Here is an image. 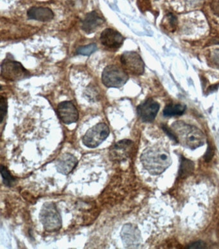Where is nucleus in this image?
<instances>
[{
  "label": "nucleus",
  "mask_w": 219,
  "mask_h": 249,
  "mask_svg": "<svg viewBox=\"0 0 219 249\" xmlns=\"http://www.w3.org/2000/svg\"><path fill=\"white\" fill-rule=\"evenodd\" d=\"M141 161L144 168L153 175L164 173L172 163L169 152L161 145L148 147L141 156Z\"/></svg>",
  "instance_id": "nucleus-1"
},
{
  "label": "nucleus",
  "mask_w": 219,
  "mask_h": 249,
  "mask_svg": "<svg viewBox=\"0 0 219 249\" xmlns=\"http://www.w3.org/2000/svg\"><path fill=\"white\" fill-rule=\"evenodd\" d=\"M172 130L176 141L186 148L196 149L205 143L203 132L194 125L178 121L172 125Z\"/></svg>",
  "instance_id": "nucleus-2"
},
{
  "label": "nucleus",
  "mask_w": 219,
  "mask_h": 249,
  "mask_svg": "<svg viewBox=\"0 0 219 249\" xmlns=\"http://www.w3.org/2000/svg\"><path fill=\"white\" fill-rule=\"evenodd\" d=\"M40 218L46 231H58L62 228L61 216L53 202L44 204L40 210Z\"/></svg>",
  "instance_id": "nucleus-3"
},
{
  "label": "nucleus",
  "mask_w": 219,
  "mask_h": 249,
  "mask_svg": "<svg viewBox=\"0 0 219 249\" xmlns=\"http://www.w3.org/2000/svg\"><path fill=\"white\" fill-rule=\"evenodd\" d=\"M128 80L127 72L116 65L107 66L102 72V83L107 88H121L126 84Z\"/></svg>",
  "instance_id": "nucleus-4"
},
{
  "label": "nucleus",
  "mask_w": 219,
  "mask_h": 249,
  "mask_svg": "<svg viewBox=\"0 0 219 249\" xmlns=\"http://www.w3.org/2000/svg\"><path fill=\"white\" fill-rule=\"evenodd\" d=\"M109 135L108 125L99 123L88 129L82 138V142L90 148H96L106 140Z\"/></svg>",
  "instance_id": "nucleus-5"
},
{
  "label": "nucleus",
  "mask_w": 219,
  "mask_h": 249,
  "mask_svg": "<svg viewBox=\"0 0 219 249\" xmlns=\"http://www.w3.org/2000/svg\"><path fill=\"white\" fill-rule=\"evenodd\" d=\"M1 75L6 80L18 81L28 78L30 73L20 62L6 58L1 65Z\"/></svg>",
  "instance_id": "nucleus-6"
},
{
  "label": "nucleus",
  "mask_w": 219,
  "mask_h": 249,
  "mask_svg": "<svg viewBox=\"0 0 219 249\" xmlns=\"http://www.w3.org/2000/svg\"><path fill=\"white\" fill-rule=\"evenodd\" d=\"M120 60L123 70L129 73L139 76L143 74L145 71V64L140 55L137 53L125 52L121 54Z\"/></svg>",
  "instance_id": "nucleus-7"
},
{
  "label": "nucleus",
  "mask_w": 219,
  "mask_h": 249,
  "mask_svg": "<svg viewBox=\"0 0 219 249\" xmlns=\"http://www.w3.org/2000/svg\"><path fill=\"white\" fill-rule=\"evenodd\" d=\"M133 149V142L127 139L122 140L115 143L109 149V159L114 162L126 160L131 155Z\"/></svg>",
  "instance_id": "nucleus-8"
},
{
  "label": "nucleus",
  "mask_w": 219,
  "mask_h": 249,
  "mask_svg": "<svg viewBox=\"0 0 219 249\" xmlns=\"http://www.w3.org/2000/svg\"><path fill=\"white\" fill-rule=\"evenodd\" d=\"M159 108V103L153 99H148L138 107V115L143 122L151 123L157 116Z\"/></svg>",
  "instance_id": "nucleus-9"
},
{
  "label": "nucleus",
  "mask_w": 219,
  "mask_h": 249,
  "mask_svg": "<svg viewBox=\"0 0 219 249\" xmlns=\"http://www.w3.org/2000/svg\"><path fill=\"white\" fill-rule=\"evenodd\" d=\"M57 112L59 117L64 124H70L78 121V109L71 101H64L59 104Z\"/></svg>",
  "instance_id": "nucleus-10"
},
{
  "label": "nucleus",
  "mask_w": 219,
  "mask_h": 249,
  "mask_svg": "<svg viewBox=\"0 0 219 249\" xmlns=\"http://www.w3.org/2000/svg\"><path fill=\"white\" fill-rule=\"evenodd\" d=\"M124 38L119 32L111 28L103 30L100 35V41L102 45L109 49H118L123 44Z\"/></svg>",
  "instance_id": "nucleus-11"
},
{
  "label": "nucleus",
  "mask_w": 219,
  "mask_h": 249,
  "mask_svg": "<svg viewBox=\"0 0 219 249\" xmlns=\"http://www.w3.org/2000/svg\"><path fill=\"white\" fill-rule=\"evenodd\" d=\"M123 243L127 248H135L140 242V234L139 230L133 225L125 224L121 231Z\"/></svg>",
  "instance_id": "nucleus-12"
},
{
  "label": "nucleus",
  "mask_w": 219,
  "mask_h": 249,
  "mask_svg": "<svg viewBox=\"0 0 219 249\" xmlns=\"http://www.w3.org/2000/svg\"><path fill=\"white\" fill-rule=\"evenodd\" d=\"M77 158L70 153H64L56 161L57 171L64 175H68L78 165Z\"/></svg>",
  "instance_id": "nucleus-13"
},
{
  "label": "nucleus",
  "mask_w": 219,
  "mask_h": 249,
  "mask_svg": "<svg viewBox=\"0 0 219 249\" xmlns=\"http://www.w3.org/2000/svg\"><path fill=\"white\" fill-rule=\"evenodd\" d=\"M104 23L102 16L99 15L96 11L88 13L82 21V29L86 34L95 33Z\"/></svg>",
  "instance_id": "nucleus-14"
},
{
  "label": "nucleus",
  "mask_w": 219,
  "mask_h": 249,
  "mask_svg": "<svg viewBox=\"0 0 219 249\" xmlns=\"http://www.w3.org/2000/svg\"><path fill=\"white\" fill-rule=\"evenodd\" d=\"M27 16L29 19L46 22L50 21L54 18V14L49 8L32 7L28 10Z\"/></svg>",
  "instance_id": "nucleus-15"
},
{
  "label": "nucleus",
  "mask_w": 219,
  "mask_h": 249,
  "mask_svg": "<svg viewBox=\"0 0 219 249\" xmlns=\"http://www.w3.org/2000/svg\"><path fill=\"white\" fill-rule=\"evenodd\" d=\"M186 107L182 104H169L165 107L163 115L165 117H174L181 115L185 112Z\"/></svg>",
  "instance_id": "nucleus-16"
},
{
  "label": "nucleus",
  "mask_w": 219,
  "mask_h": 249,
  "mask_svg": "<svg viewBox=\"0 0 219 249\" xmlns=\"http://www.w3.org/2000/svg\"><path fill=\"white\" fill-rule=\"evenodd\" d=\"M194 171L193 162L184 159L182 160V163L180 165L179 176L181 178L187 177L191 175Z\"/></svg>",
  "instance_id": "nucleus-17"
},
{
  "label": "nucleus",
  "mask_w": 219,
  "mask_h": 249,
  "mask_svg": "<svg viewBox=\"0 0 219 249\" xmlns=\"http://www.w3.org/2000/svg\"><path fill=\"white\" fill-rule=\"evenodd\" d=\"M1 174L3 183L8 187H12L15 183L16 179L10 174L7 168L2 165H1Z\"/></svg>",
  "instance_id": "nucleus-18"
},
{
  "label": "nucleus",
  "mask_w": 219,
  "mask_h": 249,
  "mask_svg": "<svg viewBox=\"0 0 219 249\" xmlns=\"http://www.w3.org/2000/svg\"><path fill=\"white\" fill-rule=\"evenodd\" d=\"M97 50V46L95 44H91L89 45L82 46L78 48L77 50V53L79 54H82V55L90 56V54L96 52Z\"/></svg>",
  "instance_id": "nucleus-19"
},
{
  "label": "nucleus",
  "mask_w": 219,
  "mask_h": 249,
  "mask_svg": "<svg viewBox=\"0 0 219 249\" xmlns=\"http://www.w3.org/2000/svg\"><path fill=\"white\" fill-rule=\"evenodd\" d=\"M0 108H1V123H2L7 113V100L3 96H1V100H0Z\"/></svg>",
  "instance_id": "nucleus-20"
},
{
  "label": "nucleus",
  "mask_w": 219,
  "mask_h": 249,
  "mask_svg": "<svg viewBox=\"0 0 219 249\" xmlns=\"http://www.w3.org/2000/svg\"><path fill=\"white\" fill-rule=\"evenodd\" d=\"M211 60L213 64L219 68V50L213 51L210 54Z\"/></svg>",
  "instance_id": "nucleus-21"
},
{
  "label": "nucleus",
  "mask_w": 219,
  "mask_h": 249,
  "mask_svg": "<svg viewBox=\"0 0 219 249\" xmlns=\"http://www.w3.org/2000/svg\"><path fill=\"white\" fill-rule=\"evenodd\" d=\"M210 7L213 13L219 17V0H212L210 3Z\"/></svg>",
  "instance_id": "nucleus-22"
},
{
  "label": "nucleus",
  "mask_w": 219,
  "mask_h": 249,
  "mask_svg": "<svg viewBox=\"0 0 219 249\" xmlns=\"http://www.w3.org/2000/svg\"><path fill=\"white\" fill-rule=\"evenodd\" d=\"M206 245L204 242H197L192 244L191 246L188 247L189 249H202L205 248Z\"/></svg>",
  "instance_id": "nucleus-23"
}]
</instances>
